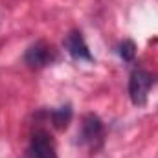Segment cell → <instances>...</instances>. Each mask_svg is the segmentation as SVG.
Here are the masks:
<instances>
[{
    "instance_id": "1",
    "label": "cell",
    "mask_w": 158,
    "mask_h": 158,
    "mask_svg": "<svg viewBox=\"0 0 158 158\" xmlns=\"http://www.w3.org/2000/svg\"><path fill=\"white\" fill-rule=\"evenodd\" d=\"M153 86V76L145 70H134L129 79V96L136 107H143L147 103L149 90Z\"/></svg>"
},
{
    "instance_id": "2",
    "label": "cell",
    "mask_w": 158,
    "mask_h": 158,
    "mask_svg": "<svg viewBox=\"0 0 158 158\" xmlns=\"http://www.w3.org/2000/svg\"><path fill=\"white\" fill-rule=\"evenodd\" d=\"M103 123L101 119L94 114H88L85 116L83 123H81V131H79V142L83 145H88L92 149H98L103 142Z\"/></svg>"
},
{
    "instance_id": "3",
    "label": "cell",
    "mask_w": 158,
    "mask_h": 158,
    "mask_svg": "<svg viewBox=\"0 0 158 158\" xmlns=\"http://www.w3.org/2000/svg\"><path fill=\"white\" fill-rule=\"evenodd\" d=\"M55 59H57L55 50H53L50 44L42 42V40L31 44V46L26 50V53H24V61H26V64L31 66V68H44V66L52 64Z\"/></svg>"
},
{
    "instance_id": "4",
    "label": "cell",
    "mask_w": 158,
    "mask_h": 158,
    "mask_svg": "<svg viewBox=\"0 0 158 158\" xmlns=\"http://www.w3.org/2000/svg\"><path fill=\"white\" fill-rule=\"evenodd\" d=\"M63 46L70 53V57H74L76 61H86V63L94 61V57H92V53L88 50V44L85 42L83 35L79 31H70L63 40Z\"/></svg>"
},
{
    "instance_id": "5",
    "label": "cell",
    "mask_w": 158,
    "mask_h": 158,
    "mask_svg": "<svg viewBox=\"0 0 158 158\" xmlns=\"http://www.w3.org/2000/svg\"><path fill=\"white\" fill-rule=\"evenodd\" d=\"M31 151L35 158H57L52 136L46 131H37L31 138Z\"/></svg>"
},
{
    "instance_id": "6",
    "label": "cell",
    "mask_w": 158,
    "mask_h": 158,
    "mask_svg": "<svg viewBox=\"0 0 158 158\" xmlns=\"http://www.w3.org/2000/svg\"><path fill=\"white\" fill-rule=\"evenodd\" d=\"M50 118H52V123L53 127L57 129H66L70 119H72V107L70 105H64V107H59L55 110L50 112Z\"/></svg>"
},
{
    "instance_id": "7",
    "label": "cell",
    "mask_w": 158,
    "mask_h": 158,
    "mask_svg": "<svg viewBox=\"0 0 158 158\" xmlns=\"http://www.w3.org/2000/svg\"><path fill=\"white\" fill-rule=\"evenodd\" d=\"M118 53L123 61H132L134 55H136V46H134V42H132V40H123L118 48Z\"/></svg>"
}]
</instances>
